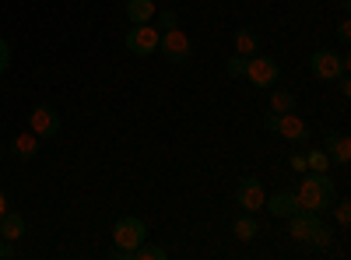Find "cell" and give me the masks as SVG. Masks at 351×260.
<instances>
[{"label":"cell","instance_id":"3","mask_svg":"<svg viewBox=\"0 0 351 260\" xmlns=\"http://www.w3.org/2000/svg\"><path fill=\"white\" fill-rule=\"evenodd\" d=\"M309 71H313V78H319V81H337L341 74H348V56L330 53V49H316V53L309 56Z\"/></svg>","mask_w":351,"mask_h":260},{"label":"cell","instance_id":"28","mask_svg":"<svg viewBox=\"0 0 351 260\" xmlns=\"http://www.w3.org/2000/svg\"><path fill=\"white\" fill-rule=\"evenodd\" d=\"M337 81H341V95H351V81H348V74H341Z\"/></svg>","mask_w":351,"mask_h":260},{"label":"cell","instance_id":"24","mask_svg":"<svg viewBox=\"0 0 351 260\" xmlns=\"http://www.w3.org/2000/svg\"><path fill=\"white\" fill-rule=\"evenodd\" d=\"M313 246H319V250L330 246V228H327V225H319V233L313 236Z\"/></svg>","mask_w":351,"mask_h":260},{"label":"cell","instance_id":"5","mask_svg":"<svg viewBox=\"0 0 351 260\" xmlns=\"http://www.w3.org/2000/svg\"><path fill=\"white\" fill-rule=\"evenodd\" d=\"M158 49H162V56L169 64L183 67L190 60V53H193V43H190L186 32H180V28H169V32H162V39H158Z\"/></svg>","mask_w":351,"mask_h":260},{"label":"cell","instance_id":"8","mask_svg":"<svg viewBox=\"0 0 351 260\" xmlns=\"http://www.w3.org/2000/svg\"><path fill=\"white\" fill-rule=\"evenodd\" d=\"M28 123H32V134L36 137H56L60 134V113L53 106H36L28 113Z\"/></svg>","mask_w":351,"mask_h":260},{"label":"cell","instance_id":"27","mask_svg":"<svg viewBox=\"0 0 351 260\" xmlns=\"http://www.w3.org/2000/svg\"><path fill=\"white\" fill-rule=\"evenodd\" d=\"M291 169H295V172H306V155H291Z\"/></svg>","mask_w":351,"mask_h":260},{"label":"cell","instance_id":"11","mask_svg":"<svg viewBox=\"0 0 351 260\" xmlns=\"http://www.w3.org/2000/svg\"><path fill=\"white\" fill-rule=\"evenodd\" d=\"M274 134H281L285 141H309V127L295 117V113H278Z\"/></svg>","mask_w":351,"mask_h":260},{"label":"cell","instance_id":"15","mask_svg":"<svg viewBox=\"0 0 351 260\" xmlns=\"http://www.w3.org/2000/svg\"><path fill=\"white\" fill-rule=\"evenodd\" d=\"M11 152H14L21 162H32L36 152H39V137H36V134H18L14 144H11Z\"/></svg>","mask_w":351,"mask_h":260},{"label":"cell","instance_id":"1","mask_svg":"<svg viewBox=\"0 0 351 260\" xmlns=\"http://www.w3.org/2000/svg\"><path fill=\"white\" fill-rule=\"evenodd\" d=\"M334 200H337V187H334V180L327 176V172H309V176L302 180V190H299L302 211L324 215V211L334 204Z\"/></svg>","mask_w":351,"mask_h":260},{"label":"cell","instance_id":"25","mask_svg":"<svg viewBox=\"0 0 351 260\" xmlns=\"http://www.w3.org/2000/svg\"><path fill=\"white\" fill-rule=\"evenodd\" d=\"M337 43H341V46H348V43H351V25H348V21H341V25H337Z\"/></svg>","mask_w":351,"mask_h":260},{"label":"cell","instance_id":"23","mask_svg":"<svg viewBox=\"0 0 351 260\" xmlns=\"http://www.w3.org/2000/svg\"><path fill=\"white\" fill-rule=\"evenodd\" d=\"M169 28H180V14H176V11H162V32H169Z\"/></svg>","mask_w":351,"mask_h":260},{"label":"cell","instance_id":"7","mask_svg":"<svg viewBox=\"0 0 351 260\" xmlns=\"http://www.w3.org/2000/svg\"><path fill=\"white\" fill-rule=\"evenodd\" d=\"M319 225H324V222H319L316 211H302V208H299L295 215L288 218V236L299 239V243H313V236L319 233Z\"/></svg>","mask_w":351,"mask_h":260},{"label":"cell","instance_id":"14","mask_svg":"<svg viewBox=\"0 0 351 260\" xmlns=\"http://www.w3.org/2000/svg\"><path fill=\"white\" fill-rule=\"evenodd\" d=\"M0 236L11 239V243H18V239L25 236V218H21L18 211H4V215H0Z\"/></svg>","mask_w":351,"mask_h":260},{"label":"cell","instance_id":"29","mask_svg":"<svg viewBox=\"0 0 351 260\" xmlns=\"http://www.w3.org/2000/svg\"><path fill=\"white\" fill-rule=\"evenodd\" d=\"M4 211H8V197H4V193H0V215H4Z\"/></svg>","mask_w":351,"mask_h":260},{"label":"cell","instance_id":"18","mask_svg":"<svg viewBox=\"0 0 351 260\" xmlns=\"http://www.w3.org/2000/svg\"><path fill=\"white\" fill-rule=\"evenodd\" d=\"M271 113H295V95L285 92V88H274V95H271Z\"/></svg>","mask_w":351,"mask_h":260},{"label":"cell","instance_id":"22","mask_svg":"<svg viewBox=\"0 0 351 260\" xmlns=\"http://www.w3.org/2000/svg\"><path fill=\"white\" fill-rule=\"evenodd\" d=\"M334 218H337V225L344 228L348 222H351V204L348 200H341V204H334Z\"/></svg>","mask_w":351,"mask_h":260},{"label":"cell","instance_id":"13","mask_svg":"<svg viewBox=\"0 0 351 260\" xmlns=\"http://www.w3.org/2000/svg\"><path fill=\"white\" fill-rule=\"evenodd\" d=\"M155 14H158L155 0H127V18H130V25H148Z\"/></svg>","mask_w":351,"mask_h":260},{"label":"cell","instance_id":"30","mask_svg":"<svg viewBox=\"0 0 351 260\" xmlns=\"http://www.w3.org/2000/svg\"><path fill=\"white\" fill-rule=\"evenodd\" d=\"M0 158H4V152H0Z\"/></svg>","mask_w":351,"mask_h":260},{"label":"cell","instance_id":"4","mask_svg":"<svg viewBox=\"0 0 351 260\" xmlns=\"http://www.w3.org/2000/svg\"><path fill=\"white\" fill-rule=\"evenodd\" d=\"M246 78L253 88H274V81L281 78V67L274 56H246Z\"/></svg>","mask_w":351,"mask_h":260},{"label":"cell","instance_id":"21","mask_svg":"<svg viewBox=\"0 0 351 260\" xmlns=\"http://www.w3.org/2000/svg\"><path fill=\"white\" fill-rule=\"evenodd\" d=\"M225 71H228L232 78H246V56H239V53H236V56H232V60L225 64Z\"/></svg>","mask_w":351,"mask_h":260},{"label":"cell","instance_id":"6","mask_svg":"<svg viewBox=\"0 0 351 260\" xmlns=\"http://www.w3.org/2000/svg\"><path fill=\"white\" fill-rule=\"evenodd\" d=\"M158 39H162L158 28H152V25H130L123 46H127V53H134V56H152V53L158 49Z\"/></svg>","mask_w":351,"mask_h":260},{"label":"cell","instance_id":"26","mask_svg":"<svg viewBox=\"0 0 351 260\" xmlns=\"http://www.w3.org/2000/svg\"><path fill=\"white\" fill-rule=\"evenodd\" d=\"M8 64H11V49H8V43L0 39V74L8 71Z\"/></svg>","mask_w":351,"mask_h":260},{"label":"cell","instance_id":"31","mask_svg":"<svg viewBox=\"0 0 351 260\" xmlns=\"http://www.w3.org/2000/svg\"><path fill=\"white\" fill-rule=\"evenodd\" d=\"M0 243H4V236H0Z\"/></svg>","mask_w":351,"mask_h":260},{"label":"cell","instance_id":"20","mask_svg":"<svg viewBox=\"0 0 351 260\" xmlns=\"http://www.w3.org/2000/svg\"><path fill=\"white\" fill-rule=\"evenodd\" d=\"M327 165H330L327 152H309V155H306V169H309V172H327Z\"/></svg>","mask_w":351,"mask_h":260},{"label":"cell","instance_id":"19","mask_svg":"<svg viewBox=\"0 0 351 260\" xmlns=\"http://www.w3.org/2000/svg\"><path fill=\"white\" fill-rule=\"evenodd\" d=\"M134 260H165V250H162V246H152L148 239H144V243L134 250Z\"/></svg>","mask_w":351,"mask_h":260},{"label":"cell","instance_id":"10","mask_svg":"<svg viewBox=\"0 0 351 260\" xmlns=\"http://www.w3.org/2000/svg\"><path fill=\"white\" fill-rule=\"evenodd\" d=\"M263 208H267L274 218H291L302 204H299V193H295V190H278L274 197L263 200Z\"/></svg>","mask_w":351,"mask_h":260},{"label":"cell","instance_id":"16","mask_svg":"<svg viewBox=\"0 0 351 260\" xmlns=\"http://www.w3.org/2000/svg\"><path fill=\"white\" fill-rule=\"evenodd\" d=\"M232 233H236V239H243V243H250V239H256V218H253V211H243L236 222H232Z\"/></svg>","mask_w":351,"mask_h":260},{"label":"cell","instance_id":"17","mask_svg":"<svg viewBox=\"0 0 351 260\" xmlns=\"http://www.w3.org/2000/svg\"><path fill=\"white\" fill-rule=\"evenodd\" d=\"M256 49H260L256 32H253V28H239V32H236V53L239 56H253Z\"/></svg>","mask_w":351,"mask_h":260},{"label":"cell","instance_id":"9","mask_svg":"<svg viewBox=\"0 0 351 260\" xmlns=\"http://www.w3.org/2000/svg\"><path fill=\"white\" fill-rule=\"evenodd\" d=\"M263 200H267V190H263L260 180H253V176L239 180V187H236V204H239L243 211H260Z\"/></svg>","mask_w":351,"mask_h":260},{"label":"cell","instance_id":"12","mask_svg":"<svg viewBox=\"0 0 351 260\" xmlns=\"http://www.w3.org/2000/svg\"><path fill=\"white\" fill-rule=\"evenodd\" d=\"M327 158H334L341 165L351 162V141H348V134H341V130H330L327 134Z\"/></svg>","mask_w":351,"mask_h":260},{"label":"cell","instance_id":"2","mask_svg":"<svg viewBox=\"0 0 351 260\" xmlns=\"http://www.w3.org/2000/svg\"><path fill=\"white\" fill-rule=\"evenodd\" d=\"M148 239V225L134 215H123L112 225V260H134V250Z\"/></svg>","mask_w":351,"mask_h":260}]
</instances>
